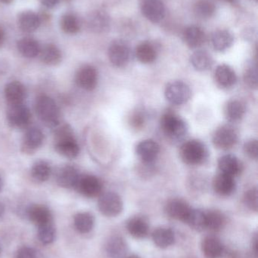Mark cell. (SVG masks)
Masks as SVG:
<instances>
[{
  "instance_id": "8d00e7d4",
  "label": "cell",
  "mask_w": 258,
  "mask_h": 258,
  "mask_svg": "<svg viewBox=\"0 0 258 258\" xmlns=\"http://www.w3.org/2000/svg\"><path fill=\"white\" fill-rule=\"evenodd\" d=\"M196 231L205 230V213L199 209H191L185 222Z\"/></svg>"
},
{
  "instance_id": "681fc988",
  "label": "cell",
  "mask_w": 258,
  "mask_h": 258,
  "mask_svg": "<svg viewBox=\"0 0 258 258\" xmlns=\"http://www.w3.org/2000/svg\"><path fill=\"white\" fill-rule=\"evenodd\" d=\"M5 40V33L4 31H3V29L0 27V46L3 45V42H4Z\"/></svg>"
},
{
  "instance_id": "7c38bea8",
  "label": "cell",
  "mask_w": 258,
  "mask_h": 258,
  "mask_svg": "<svg viewBox=\"0 0 258 258\" xmlns=\"http://www.w3.org/2000/svg\"><path fill=\"white\" fill-rule=\"evenodd\" d=\"M43 141L44 135L42 131L36 127H30L26 130L23 137L22 151L27 154H32L42 146Z\"/></svg>"
},
{
  "instance_id": "2e32d148",
  "label": "cell",
  "mask_w": 258,
  "mask_h": 258,
  "mask_svg": "<svg viewBox=\"0 0 258 258\" xmlns=\"http://www.w3.org/2000/svg\"><path fill=\"white\" fill-rule=\"evenodd\" d=\"M213 188L218 195L229 197L236 190V180L234 177L220 172L214 178Z\"/></svg>"
},
{
  "instance_id": "7a4b0ae2",
  "label": "cell",
  "mask_w": 258,
  "mask_h": 258,
  "mask_svg": "<svg viewBox=\"0 0 258 258\" xmlns=\"http://www.w3.org/2000/svg\"><path fill=\"white\" fill-rule=\"evenodd\" d=\"M36 114L48 128H56L60 122V111L54 100L46 95L39 96L35 103Z\"/></svg>"
},
{
  "instance_id": "4dcf8cb0",
  "label": "cell",
  "mask_w": 258,
  "mask_h": 258,
  "mask_svg": "<svg viewBox=\"0 0 258 258\" xmlns=\"http://www.w3.org/2000/svg\"><path fill=\"white\" fill-rule=\"evenodd\" d=\"M190 62L196 71H206L212 68L214 60L209 52L203 50H198L192 54Z\"/></svg>"
},
{
  "instance_id": "4fadbf2b",
  "label": "cell",
  "mask_w": 258,
  "mask_h": 258,
  "mask_svg": "<svg viewBox=\"0 0 258 258\" xmlns=\"http://www.w3.org/2000/svg\"><path fill=\"white\" fill-rule=\"evenodd\" d=\"M141 10L144 16L151 22H159L165 15V5L161 0H142Z\"/></svg>"
},
{
  "instance_id": "b9f144b4",
  "label": "cell",
  "mask_w": 258,
  "mask_h": 258,
  "mask_svg": "<svg viewBox=\"0 0 258 258\" xmlns=\"http://www.w3.org/2000/svg\"><path fill=\"white\" fill-rule=\"evenodd\" d=\"M258 194L257 188L248 189L244 195V203L251 211L257 212L258 209Z\"/></svg>"
},
{
  "instance_id": "c3c4849f",
  "label": "cell",
  "mask_w": 258,
  "mask_h": 258,
  "mask_svg": "<svg viewBox=\"0 0 258 258\" xmlns=\"http://www.w3.org/2000/svg\"><path fill=\"white\" fill-rule=\"evenodd\" d=\"M252 250L254 252L255 257H257V236H254V239H253L252 243Z\"/></svg>"
},
{
  "instance_id": "bcb514c9",
  "label": "cell",
  "mask_w": 258,
  "mask_h": 258,
  "mask_svg": "<svg viewBox=\"0 0 258 258\" xmlns=\"http://www.w3.org/2000/svg\"><path fill=\"white\" fill-rule=\"evenodd\" d=\"M16 258H38V256L33 248L30 247H23L18 250Z\"/></svg>"
},
{
  "instance_id": "ba28073f",
  "label": "cell",
  "mask_w": 258,
  "mask_h": 258,
  "mask_svg": "<svg viewBox=\"0 0 258 258\" xmlns=\"http://www.w3.org/2000/svg\"><path fill=\"white\" fill-rule=\"evenodd\" d=\"M102 187L101 180L95 176L80 174L75 189L84 197L94 198L101 194Z\"/></svg>"
},
{
  "instance_id": "6da1fadb",
  "label": "cell",
  "mask_w": 258,
  "mask_h": 258,
  "mask_svg": "<svg viewBox=\"0 0 258 258\" xmlns=\"http://www.w3.org/2000/svg\"><path fill=\"white\" fill-rule=\"evenodd\" d=\"M55 148L56 151L68 159H74L80 153V147L74 138L69 125H62L55 134Z\"/></svg>"
},
{
  "instance_id": "e575fe53",
  "label": "cell",
  "mask_w": 258,
  "mask_h": 258,
  "mask_svg": "<svg viewBox=\"0 0 258 258\" xmlns=\"http://www.w3.org/2000/svg\"><path fill=\"white\" fill-rule=\"evenodd\" d=\"M74 226L80 233H88L93 229L95 220L93 215L89 212H80L74 217Z\"/></svg>"
},
{
  "instance_id": "3957f363",
  "label": "cell",
  "mask_w": 258,
  "mask_h": 258,
  "mask_svg": "<svg viewBox=\"0 0 258 258\" xmlns=\"http://www.w3.org/2000/svg\"><path fill=\"white\" fill-rule=\"evenodd\" d=\"M180 158L184 163L198 165L204 163L209 158V150L204 143L198 140H190L182 145Z\"/></svg>"
},
{
  "instance_id": "5b68a950",
  "label": "cell",
  "mask_w": 258,
  "mask_h": 258,
  "mask_svg": "<svg viewBox=\"0 0 258 258\" xmlns=\"http://www.w3.org/2000/svg\"><path fill=\"white\" fill-rule=\"evenodd\" d=\"M165 95L171 104L182 105L190 99L192 91L186 83L182 81H174L167 85Z\"/></svg>"
},
{
  "instance_id": "44dd1931",
  "label": "cell",
  "mask_w": 258,
  "mask_h": 258,
  "mask_svg": "<svg viewBox=\"0 0 258 258\" xmlns=\"http://www.w3.org/2000/svg\"><path fill=\"white\" fill-rule=\"evenodd\" d=\"M27 215L30 221L36 226L43 225L51 222V214L46 206L32 205L27 209Z\"/></svg>"
},
{
  "instance_id": "11a10c76",
  "label": "cell",
  "mask_w": 258,
  "mask_h": 258,
  "mask_svg": "<svg viewBox=\"0 0 258 258\" xmlns=\"http://www.w3.org/2000/svg\"><path fill=\"white\" fill-rule=\"evenodd\" d=\"M226 1H227V2H233V1H234V0H226Z\"/></svg>"
},
{
  "instance_id": "cb8c5ba5",
  "label": "cell",
  "mask_w": 258,
  "mask_h": 258,
  "mask_svg": "<svg viewBox=\"0 0 258 258\" xmlns=\"http://www.w3.org/2000/svg\"><path fill=\"white\" fill-rule=\"evenodd\" d=\"M127 228L130 234L136 239H143L146 237L149 232L148 221L141 217L130 218L127 222Z\"/></svg>"
},
{
  "instance_id": "9f6ffc18",
  "label": "cell",
  "mask_w": 258,
  "mask_h": 258,
  "mask_svg": "<svg viewBox=\"0 0 258 258\" xmlns=\"http://www.w3.org/2000/svg\"><path fill=\"white\" fill-rule=\"evenodd\" d=\"M0 254H1V249H0Z\"/></svg>"
},
{
  "instance_id": "f35d334b",
  "label": "cell",
  "mask_w": 258,
  "mask_h": 258,
  "mask_svg": "<svg viewBox=\"0 0 258 258\" xmlns=\"http://www.w3.org/2000/svg\"><path fill=\"white\" fill-rule=\"evenodd\" d=\"M61 27L68 34H74L80 30V22L74 14L67 13L61 20Z\"/></svg>"
},
{
  "instance_id": "d590c367",
  "label": "cell",
  "mask_w": 258,
  "mask_h": 258,
  "mask_svg": "<svg viewBox=\"0 0 258 258\" xmlns=\"http://www.w3.org/2000/svg\"><path fill=\"white\" fill-rule=\"evenodd\" d=\"M204 213H205L206 228L212 231H219L225 225V216L219 211H208Z\"/></svg>"
},
{
  "instance_id": "603a6c76",
  "label": "cell",
  "mask_w": 258,
  "mask_h": 258,
  "mask_svg": "<svg viewBox=\"0 0 258 258\" xmlns=\"http://www.w3.org/2000/svg\"><path fill=\"white\" fill-rule=\"evenodd\" d=\"M201 249L206 257L218 258L224 253V246L218 237L211 236L203 239Z\"/></svg>"
},
{
  "instance_id": "f5cc1de1",
  "label": "cell",
  "mask_w": 258,
  "mask_h": 258,
  "mask_svg": "<svg viewBox=\"0 0 258 258\" xmlns=\"http://www.w3.org/2000/svg\"><path fill=\"white\" fill-rule=\"evenodd\" d=\"M12 1V0H0V2L5 3V4H9V3H10Z\"/></svg>"
},
{
  "instance_id": "836d02e7",
  "label": "cell",
  "mask_w": 258,
  "mask_h": 258,
  "mask_svg": "<svg viewBox=\"0 0 258 258\" xmlns=\"http://www.w3.org/2000/svg\"><path fill=\"white\" fill-rule=\"evenodd\" d=\"M136 58L142 63H151L157 57V51L149 42H142L136 49Z\"/></svg>"
},
{
  "instance_id": "ab89813d",
  "label": "cell",
  "mask_w": 258,
  "mask_h": 258,
  "mask_svg": "<svg viewBox=\"0 0 258 258\" xmlns=\"http://www.w3.org/2000/svg\"><path fill=\"white\" fill-rule=\"evenodd\" d=\"M38 236L39 240L44 245H49L56 239V230L51 223L38 227Z\"/></svg>"
},
{
  "instance_id": "f6af8a7d",
  "label": "cell",
  "mask_w": 258,
  "mask_h": 258,
  "mask_svg": "<svg viewBox=\"0 0 258 258\" xmlns=\"http://www.w3.org/2000/svg\"><path fill=\"white\" fill-rule=\"evenodd\" d=\"M145 115L142 112H136L133 113L130 119V122H131L132 126L135 128H141L143 126L145 123Z\"/></svg>"
},
{
  "instance_id": "8992f818",
  "label": "cell",
  "mask_w": 258,
  "mask_h": 258,
  "mask_svg": "<svg viewBox=\"0 0 258 258\" xmlns=\"http://www.w3.org/2000/svg\"><path fill=\"white\" fill-rule=\"evenodd\" d=\"M8 123L12 128L21 129L27 128L31 119L30 110L23 104L9 105L6 113Z\"/></svg>"
},
{
  "instance_id": "8fae6325",
  "label": "cell",
  "mask_w": 258,
  "mask_h": 258,
  "mask_svg": "<svg viewBox=\"0 0 258 258\" xmlns=\"http://www.w3.org/2000/svg\"><path fill=\"white\" fill-rule=\"evenodd\" d=\"M76 83L79 87L86 91H92L98 83L96 69L90 65H85L76 74Z\"/></svg>"
},
{
  "instance_id": "7bdbcfd3",
  "label": "cell",
  "mask_w": 258,
  "mask_h": 258,
  "mask_svg": "<svg viewBox=\"0 0 258 258\" xmlns=\"http://www.w3.org/2000/svg\"><path fill=\"white\" fill-rule=\"evenodd\" d=\"M244 81L251 89H257V71L254 65H249L245 69L244 74Z\"/></svg>"
},
{
  "instance_id": "60d3db41",
  "label": "cell",
  "mask_w": 258,
  "mask_h": 258,
  "mask_svg": "<svg viewBox=\"0 0 258 258\" xmlns=\"http://www.w3.org/2000/svg\"><path fill=\"white\" fill-rule=\"evenodd\" d=\"M195 12L198 16L203 18H210L215 12L213 3L206 0L198 2L195 6Z\"/></svg>"
},
{
  "instance_id": "e0dca14e",
  "label": "cell",
  "mask_w": 258,
  "mask_h": 258,
  "mask_svg": "<svg viewBox=\"0 0 258 258\" xmlns=\"http://www.w3.org/2000/svg\"><path fill=\"white\" fill-rule=\"evenodd\" d=\"M191 209L192 208L183 200L174 199L167 203L165 212L170 218L185 222Z\"/></svg>"
},
{
  "instance_id": "277c9868",
  "label": "cell",
  "mask_w": 258,
  "mask_h": 258,
  "mask_svg": "<svg viewBox=\"0 0 258 258\" xmlns=\"http://www.w3.org/2000/svg\"><path fill=\"white\" fill-rule=\"evenodd\" d=\"M162 128L167 138L174 142L183 140L188 132L186 122L173 112H168L162 116Z\"/></svg>"
},
{
  "instance_id": "74e56055",
  "label": "cell",
  "mask_w": 258,
  "mask_h": 258,
  "mask_svg": "<svg viewBox=\"0 0 258 258\" xmlns=\"http://www.w3.org/2000/svg\"><path fill=\"white\" fill-rule=\"evenodd\" d=\"M88 25L92 31L96 33L105 31L109 27V17L104 12H94L88 18Z\"/></svg>"
},
{
  "instance_id": "f1b7e54d",
  "label": "cell",
  "mask_w": 258,
  "mask_h": 258,
  "mask_svg": "<svg viewBox=\"0 0 258 258\" xmlns=\"http://www.w3.org/2000/svg\"><path fill=\"white\" fill-rule=\"evenodd\" d=\"M18 51L24 57L27 58H33L39 55L40 51V45L37 41L33 38H23L18 42Z\"/></svg>"
},
{
  "instance_id": "7dc6e473",
  "label": "cell",
  "mask_w": 258,
  "mask_h": 258,
  "mask_svg": "<svg viewBox=\"0 0 258 258\" xmlns=\"http://www.w3.org/2000/svg\"><path fill=\"white\" fill-rule=\"evenodd\" d=\"M42 4L48 9H51L59 4V0H40Z\"/></svg>"
},
{
  "instance_id": "7402d4cb",
  "label": "cell",
  "mask_w": 258,
  "mask_h": 258,
  "mask_svg": "<svg viewBox=\"0 0 258 258\" xmlns=\"http://www.w3.org/2000/svg\"><path fill=\"white\" fill-rule=\"evenodd\" d=\"M106 251L111 258H125L128 251V245L121 236H112L108 241Z\"/></svg>"
},
{
  "instance_id": "52a82bcc",
  "label": "cell",
  "mask_w": 258,
  "mask_h": 258,
  "mask_svg": "<svg viewBox=\"0 0 258 258\" xmlns=\"http://www.w3.org/2000/svg\"><path fill=\"white\" fill-rule=\"evenodd\" d=\"M98 207L100 212L105 216L116 217L122 212L124 205L118 194L108 192L100 196Z\"/></svg>"
},
{
  "instance_id": "ac0fdd59",
  "label": "cell",
  "mask_w": 258,
  "mask_h": 258,
  "mask_svg": "<svg viewBox=\"0 0 258 258\" xmlns=\"http://www.w3.org/2000/svg\"><path fill=\"white\" fill-rule=\"evenodd\" d=\"M218 168L221 173L235 177L242 172L243 165L236 156L227 154L220 158L218 160Z\"/></svg>"
},
{
  "instance_id": "9c48e42d",
  "label": "cell",
  "mask_w": 258,
  "mask_h": 258,
  "mask_svg": "<svg viewBox=\"0 0 258 258\" xmlns=\"http://www.w3.org/2000/svg\"><path fill=\"white\" fill-rule=\"evenodd\" d=\"M109 57L111 63L117 68H123L128 63L130 57V49L128 44L124 41L112 42L109 47Z\"/></svg>"
},
{
  "instance_id": "d4e9b609",
  "label": "cell",
  "mask_w": 258,
  "mask_h": 258,
  "mask_svg": "<svg viewBox=\"0 0 258 258\" xmlns=\"http://www.w3.org/2000/svg\"><path fill=\"white\" fill-rule=\"evenodd\" d=\"M152 240L159 248H167L175 242V234L171 228L159 227L153 232Z\"/></svg>"
},
{
  "instance_id": "d6986e66",
  "label": "cell",
  "mask_w": 258,
  "mask_h": 258,
  "mask_svg": "<svg viewBox=\"0 0 258 258\" xmlns=\"http://www.w3.org/2000/svg\"><path fill=\"white\" fill-rule=\"evenodd\" d=\"M5 97L9 105L23 104L26 97L25 87L20 82H10L5 88Z\"/></svg>"
},
{
  "instance_id": "816d5d0a",
  "label": "cell",
  "mask_w": 258,
  "mask_h": 258,
  "mask_svg": "<svg viewBox=\"0 0 258 258\" xmlns=\"http://www.w3.org/2000/svg\"><path fill=\"white\" fill-rule=\"evenodd\" d=\"M3 185H4V183H3V177L0 176V191L3 189Z\"/></svg>"
},
{
  "instance_id": "5bb4252c",
  "label": "cell",
  "mask_w": 258,
  "mask_h": 258,
  "mask_svg": "<svg viewBox=\"0 0 258 258\" xmlns=\"http://www.w3.org/2000/svg\"><path fill=\"white\" fill-rule=\"evenodd\" d=\"M160 147L153 140H144L136 147V153L144 163H151L159 156Z\"/></svg>"
},
{
  "instance_id": "db71d44e",
  "label": "cell",
  "mask_w": 258,
  "mask_h": 258,
  "mask_svg": "<svg viewBox=\"0 0 258 258\" xmlns=\"http://www.w3.org/2000/svg\"><path fill=\"white\" fill-rule=\"evenodd\" d=\"M125 258H141V257H139V256L135 255V254H133V255L128 256V257H126Z\"/></svg>"
},
{
  "instance_id": "4316f807",
  "label": "cell",
  "mask_w": 258,
  "mask_h": 258,
  "mask_svg": "<svg viewBox=\"0 0 258 258\" xmlns=\"http://www.w3.org/2000/svg\"><path fill=\"white\" fill-rule=\"evenodd\" d=\"M39 55L41 60L45 64L55 66L59 64L62 60V52L56 45L47 44L40 48Z\"/></svg>"
},
{
  "instance_id": "9a60e30c",
  "label": "cell",
  "mask_w": 258,
  "mask_h": 258,
  "mask_svg": "<svg viewBox=\"0 0 258 258\" xmlns=\"http://www.w3.org/2000/svg\"><path fill=\"white\" fill-rule=\"evenodd\" d=\"M80 174L75 167L65 165L58 171L56 181L59 186L66 189H75Z\"/></svg>"
},
{
  "instance_id": "30bf717a",
  "label": "cell",
  "mask_w": 258,
  "mask_h": 258,
  "mask_svg": "<svg viewBox=\"0 0 258 258\" xmlns=\"http://www.w3.org/2000/svg\"><path fill=\"white\" fill-rule=\"evenodd\" d=\"M238 134L233 127L224 125L215 132L213 135V144L217 148L228 150L236 145Z\"/></svg>"
},
{
  "instance_id": "f546056e",
  "label": "cell",
  "mask_w": 258,
  "mask_h": 258,
  "mask_svg": "<svg viewBox=\"0 0 258 258\" xmlns=\"http://www.w3.org/2000/svg\"><path fill=\"white\" fill-rule=\"evenodd\" d=\"M183 37L188 46L195 48L201 46L204 43L205 35L200 27L190 26L185 30Z\"/></svg>"
},
{
  "instance_id": "d6a6232c",
  "label": "cell",
  "mask_w": 258,
  "mask_h": 258,
  "mask_svg": "<svg viewBox=\"0 0 258 258\" xmlns=\"http://www.w3.org/2000/svg\"><path fill=\"white\" fill-rule=\"evenodd\" d=\"M51 171V167L46 161L39 160L33 164L30 174L35 181L43 183L49 178Z\"/></svg>"
},
{
  "instance_id": "f907efd6",
  "label": "cell",
  "mask_w": 258,
  "mask_h": 258,
  "mask_svg": "<svg viewBox=\"0 0 258 258\" xmlns=\"http://www.w3.org/2000/svg\"><path fill=\"white\" fill-rule=\"evenodd\" d=\"M5 212V207L4 205L3 204V203H0V218L3 217V214H4Z\"/></svg>"
},
{
  "instance_id": "1f68e13d",
  "label": "cell",
  "mask_w": 258,
  "mask_h": 258,
  "mask_svg": "<svg viewBox=\"0 0 258 258\" xmlns=\"http://www.w3.org/2000/svg\"><path fill=\"white\" fill-rule=\"evenodd\" d=\"M18 24L23 31L31 33L37 30L40 25V19L34 12H24L20 15Z\"/></svg>"
},
{
  "instance_id": "484cf974",
  "label": "cell",
  "mask_w": 258,
  "mask_h": 258,
  "mask_svg": "<svg viewBox=\"0 0 258 258\" xmlns=\"http://www.w3.org/2000/svg\"><path fill=\"white\" fill-rule=\"evenodd\" d=\"M245 106L242 101L232 100L226 104L224 114L226 119L231 122H237L243 118Z\"/></svg>"
},
{
  "instance_id": "ffe728a7",
  "label": "cell",
  "mask_w": 258,
  "mask_h": 258,
  "mask_svg": "<svg viewBox=\"0 0 258 258\" xmlns=\"http://www.w3.org/2000/svg\"><path fill=\"white\" fill-rule=\"evenodd\" d=\"M215 81L221 87L228 89L233 87L237 81L234 70L227 64L219 65L215 70Z\"/></svg>"
},
{
  "instance_id": "ee69618b",
  "label": "cell",
  "mask_w": 258,
  "mask_h": 258,
  "mask_svg": "<svg viewBox=\"0 0 258 258\" xmlns=\"http://www.w3.org/2000/svg\"><path fill=\"white\" fill-rule=\"evenodd\" d=\"M245 155L250 159H257L258 156V142L257 140L252 139L245 143L243 147Z\"/></svg>"
},
{
  "instance_id": "83f0119b",
  "label": "cell",
  "mask_w": 258,
  "mask_h": 258,
  "mask_svg": "<svg viewBox=\"0 0 258 258\" xmlns=\"http://www.w3.org/2000/svg\"><path fill=\"white\" fill-rule=\"evenodd\" d=\"M234 38L229 30H218L212 35V45L217 51H226L232 46Z\"/></svg>"
}]
</instances>
